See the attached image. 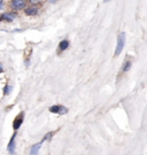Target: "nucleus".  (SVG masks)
Masks as SVG:
<instances>
[{
	"label": "nucleus",
	"mask_w": 147,
	"mask_h": 155,
	"mask_svg": "<svg viewBox=\"0 0 147 155\" xmlns=\"http://www.w3.org/2000/svg\"><path fill=\"white\" fill-rule=\"evenodd\" d=\"M125 45V33L121 32L117 37V45H116V50H115V56H119L121 54V52L123 51Z\"/></svg>",
	"instance_id": "nucleus-1"
},
{
	"label": "nucleus",
	"mask_w": 147,
	"mask_h": 155,
	"mask_svg": "<svg viewBox=\"0 0 147 155\" xmlns=\"http://www.w3.org/2000/svg\"><path fill=\"white\" fill-rule=\"evenodd\" d=\"M50 112L53 113V114H60V115H63L68 112V108L65 106H61V105H55L50 107Z\"/></svg>",
	"instance_id": "nucleus-2"
},
{
	"label": "nucleus",
	"mask_w": 147,
	"mask_h": 155,
	"mask_svg": "<svg viewBox=\"0 0 147 155\" xmlns=\"http://www.w3.org/2000/svg\"><path fill=\"white\" fill-rule=\"evenodd\" d=\"M26 4H27L26 0H12L11 1V7L14 11H20V9H23L26 7Z\"/></svg>",
	"instance_id": "nucleus-3"
},
{
	"label": "nucleus",
	"mask_w": 147,
	"mask_h": 155,
	"mask_svg": "<svg viewBox=\"0 0 147 155\" xmlns=\"http://www.w3.org/2000/svg\"><path fill=\"white\" fill-rule=\"evenodd\" d=\"M23 119H24V113L22 112V113H20L17 116L15 117V119H14L13 122V129L15 131H17V130L21 128V125H22V123H23Z\"/></svg>",
	"instance_id": "nucleus-4"
},
{
	"label": "nucleus",
	"mask_w": 147,
	"mask_h": 155,
	"mask_svg": "<svg viewBox=\"0 0 147 155\" xmlns=\"http://www.w3.org/2000/svg\"><path fill=\"white\" fill-rule=\"evenodd\" d=\"M15 138H16V133H14L9 140V144L7 146V151L9 154H14L15 153V148H16V141H15Z\"/></svg>",
	"instance_id": "nucleus-5"
},
{
	"label": "nucleus",
	"mask_w": 147,
	"mask_h": 155,
	"mask_svg": "<svg viewBox=\"0 0 147 155\" xmlns=\"http://www.w3.org/2000/svg\"><path fill=\"white\" fill-rule=\"evenodd\" d=\"M17 15L15 13H4L1 14V21H7V22H12Z\"/></svg>",
	"instance_id": "nucleus-6"
},
{
	"label": "nucleus",
	"mask_w": 147,
	"mask_h": 155,
	"mask_svg": "<svg viewBox=\"0 0 147 155\" xmlns=\"http://www.w3.org/2000/svg\"><path fill=\"white\" fill-rule=\"evenodd\" d=\"M24 13H26V15H28V16H35V15H37V13H38V8H37L36 6H30V7H27V8H26Z\"/></svg>",
	"instance_id": "nucleus-7"
},
{
	"label": "nucleus",
	"mask_w": 147,
	"mask_h": 155,
	"mask_svg": "<svg viewBox=\"0 0 147 155\" xmlns=\"http://www.w3.org/2000/svg\"><path fill=\"white\" fill-rule=\"evenodd\" d=\"M68 47H69V41L67 39H63V40L60 41V44H59V51L60 52L66 51Z\"/></svg>",
	"instance_id": "nucleus-8"
},
{
	"label": "nucleus",
	"mask_w": 147,
	"mask_h": 155,
	"mask_svg": "<svg viewBox=\"0 0 147 155\" xmlns=\"http://www.w3.org/2000/svg\"><path fill=\"white\" fill-rule=\"evenodd\" d=\"M41 144H43V141L38 142V144H36V145H33V146L31 147V149H30V154H32V155L37 154V153L39 152L40 147H41Z\"/></svg>",
	"instance_id": "nucleus-9"
},
{
	"label": "nucleus",
	"mask_w": 147,
	"mask_h": 155,
	"mask_svg": "<svg viewBox=\"0 0 147 155\" xmlns=\"http://www.w3.org/2000/svg\"><path fill=\"white\" fill-rule=\"evenodd\" d=\"M54 134H55V131H51V132H47L45 136H44V138H43V141H46V140H51L52 139V137H53Z\"/></svg>",
	"instance_id": "nucleus-10"
},
{
	"label": "nucleus",
	"mask_w": 147,
	"mask_h": 155,
	"mask_svg": "<svg viewBox=\"0 0 147 155\" xmlns=\"http://www.w3.org/2000/svg\"><path fill=\"white\" fill-rule=\"evenodd\" d=\"M131 61H126L124 65H123V71L124 73H126V71H129L130 70V68H131Z\"/></svg>",
	"instance_id": "nucleus-11"
},
{
	"label": "nucleus",
	"mask_w": 147,
	"mask_h": 155,
	"mask_svg": "<svg viewBox=\"0 0 147 155\" xmlns=\"http://www.w3.org/2000/svg\"><path fill=\"white\" fill-rule=\"evenodd\" d=\"M11 91H12V87H9V85H6V86H5V89H4V93H5V95H8Z\"/></svg>",
	"instance_id": "nucleus-12"
},
{
	"label": "nucleus",
	"mask_w": 147,
	"mask_h": 155,
	"mask_svg": "<svg viewBox=\"0 0 147 155\" xmlns=\"http://www.w3.org/2000/svg\"><path fill=\"white\" fill-rule=\"evenodd\" d=\"M28 1H29V2L31 4V5H36L37 2H39L40 0H28Z\"/></svg>",
	"instance_id": "nucleus-13"
},
{
	"label": "nucleus",
	"mask_w": 147,
	"mask_h": 155,
	"mask_svg": "<svg viewBox=\"0 0 147 155\" xmlns=\"http://www.w3.org/2000/svg\"><path fill=\"white\" fill-rule=\"evenodd\" d=\"M2 7H4V1H1V0H0V9H1Z\"/></svg>",
	"instance_id": "nucleus-14"
},
{
	"label": "nucleus",
	"mask_w": 147,
	"mask_h": 155,
	"mask_svg": "<svg viewBox=\"0 0 147 155\" xmlns=\"http://www.w3.org/2000/svg\"><path fill=\"white\" fill-rule=\"evenodd\" d=\"M2 71H4V69H2V65L0 63V73H2Z\"/></svg>",
	"instance_id": "nucleus-15"
},
{
	"label": "nucleus",
	"mask_w": 147,
	"mask_h": 155,
	"mask_svg": "<svg viewBox=\"0 0 147 155\" xmlns=\"http://www.w3.org/2000/svg\"><path fill=\"white\" fill-rule=\"evenodd\" d=\"M48 1H50V2H51V4H54V2H56V1H58V0H48Z\"/></svg>",
	"instance_id": "nucleus-16"
},
{
	"label": "nucleus",
	"mask_w": 147,
	"mask_h": 155,
	"mask_svg": "<svg viewBox=\"0 0 147 155\" xmlns=\"http://www.w3.org/2000/svg\"><path fill=\"white\" fill-rule=\"evenodd\" d=\"M104 1H105V2H108V1H109V0H104Z\"/></svg>",
	"instance_id": "nucleus-17"
},
{
	"label": "nucleus",
	"mask_w": 147,
	"mask_h": 155,
	"mask_svg": "<svg viewBox=\"0 0 147 155\" xmlns=\"http://www.w3.org/2000/svg\"><path fill=\"white\" fill-rule=\"evenodd\" d=\"M0 21H1V15H0Z\"/></svg>",
	"instance_id": "nucleus-18"
}]
</instances>
